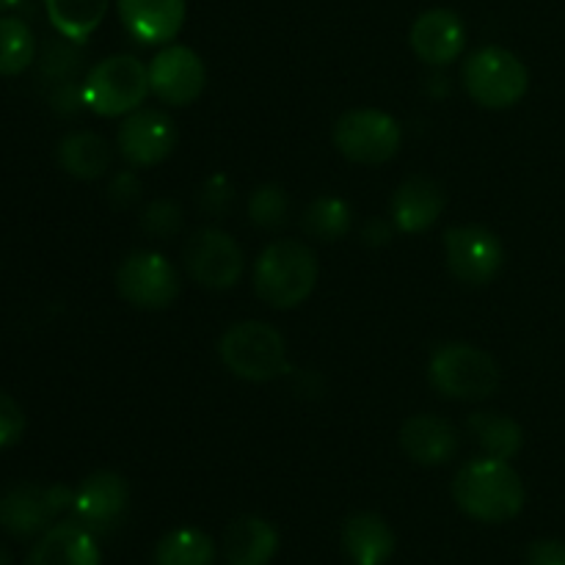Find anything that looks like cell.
Segmentation results:
<instances>
[{"mask_svg":"<svg viewBox=\"0 0 565 565\" xmlns=\"http://www.w3.org/2000/svg\"><path fill=\"white\" fill-rule=\"evenodd\" d=\"M452 500L475 522L505 524L524 511L527 489L511 463L486 456L458 469Z\"/></svg>","mask_w":565,"mask_h":565,"instance_id":"obj_1","label":"cell"},{"mask_svg":"<svg viewBox=\"0 0 565 565\" xmlns=\"http://www.w3.org/2000/svg\"><path fill=\"white\" fill-rule=\"evenodd\" d=\"M318 257L301 241L268 243L254 263V290L268 307L296 309L318 285Z\"/></svg>","mask_w":565,"mask_h":565,"instance_id":"obj_2","label":"cell"},{"mask_svg":"<svg viewBox=\"0 0 565 565\" xmlns=\"http://www.w3.org/2000/svg\"><path fill=\"white\" fill-rule=\"evenodd\" d=\"M218 356L232 375L252 384H265L290 370L285 337L263 320L230 326L218 340Z\"/></svg>","mask_w":565,"mask_h":565,"instance_id":"obj_3","label":"cell"},{"mask_svg":"<svg viewBox=\"0 0 565 565\" xmlns=\"http://www.w3.org/2000/svg\"><path fill=\"white\" fill-rule=\"evenodd\" d=\"M149 88V66L138 61L136 55H110L88 70L86 81L81 86L83 105L92 114L114 119L138 110L147 99Z\"/></svg>","mask_w":565,"mask_h":565,"instance_id":"obj_4","label":"cell"},{"mask_svg":"<svg viewBox=\"0 0 565 565\" xmlns=\"http://www.w3.org/2000/svg\"><path fill=\"white\" fill-rule=\"evenodd\" d=\"M463 88L478 105L489 110L513 108L530 88V72L524 61L500 44L480 47L463 61Z\"/></svg>","mask_w":565,"mask_h":565,"instance_id":"obj_5","label":"cell"},{"mask_svg":"<svg viewBox=\"0 0 565 565\" xmlns=\"http://www.w3.org/2000/svg\"><path fill=\"white\" fill-rule=\"evenodd\" d=\"M428 379L450 401H486L500 390V364L467 342H447L430 356Z\"/></svg>","mask_w":565,"mask_h":565,"instance_id":"obj_6","label":"cell"},{"mask_svg":"<svg viewBox=\"0 0 565 565\" xmlns=\"http://www.w3.org/2000/svg\"><path fill=\"white\" fill-rule=\"evenodd\" d=\"M401 121L379 108H353L334 125V147L359 166H384L401 149Z\"/></svg>","mask_w":565,"mask_h":565,"instance_id":"obj_7","label":"cell"},{"mask_svg":"<svg viewBox=\"0 0 565 565\" xmlns=\"http://www.w3.org/2000/svg\"><path fill=\"white\" fill-rule=\"evenodd\" d=\"M75 505L70 486L17 483L0 497V527L14 539L28 541L53 527V519Z\"/></svg>","mask_w":565,"mask_h":565,"instance_id":"obj_8","label":"cell"},{"mask_svg":"<svg viewBox=\"0 0 565 565\" xmlns=\"http://www.w3.org/2000/svg\"><path fill=\"white\" fill-rule=\"evenodd\" d=\"M116 290L136 309L158 312L180 296V276L160 252H132L116 268Z\"/></svg>","mask_w":565,"mask_h":565,"instance_id":"obj_9","label":"cell"},{"mask_svg":"<svg viewBox=\"0 0 565 565\" xmlns=\"http://www.w3.org/2000/svg\"><path fill=\"white\" fill-rule=\"evenodd\" d=\"M185 268L191 279L207 290H232L241 281L246 259L241 243L230 232L204 226L185 243Z\"/></svg>","mask_w":565,"mask_h":565,"instance_id":"obj_10","label":"cell"},{"mask_svg":"<svg viewBox=\"0 0 565 565\" xmlns=\"http://www.w3.org/2000/svg\"><path fill=\"white\" fill-rule=\"evenodd\" d=\"M447 268L463 285H489L505 265V246L491 230L478 224L452 226L445 232Z\"/></svg>","mask_w":565,"mask_h":565,"instance_id":"obj_11","label":"cell"},{"mask_svg":"<svg viewBox=\"0 0 565 565\" xmlns=\"http://www.w3.org/2000/svg\"><path fill=\"white\" fill-rule=\"evenodd\" d=\"M207 86V70L196 50L185 44H169L149 64V88L154 97L174 108L196 103Z\"/></svg>","mask_w":565,"mask_h":565,"instance_id":"obj_12","label":"cell"},{"mask_svg":"<svg viewBox=\"0 0 565 565\" xmlns=\"http://www.w3.org/2000/svg\"><path fill=\"white\" fill-rule=\"evenodd\" d=\"M116 147L121 158L136 169H152L163 163L177 147V127L169 114L158 108H138L127 114V119L116 132Z\"/></svg>","mask_w":565,"mask_h":565,"instance_id":"obj_13","label":"cell"},{"mask_svg":"<svg viewBox=\"0 0 565 565\" xmlns=\"http://www.w3.org/2000/svg\"><path fill=\"white\" fill-rule=\"evenodd\" d=\"M127 502H130V486L119 472L110 469H99V472L88 475L75 491V519L88 527L92 533L108 530L125 516Z\"/></svg>","mask_w":565,"mask_h":565,"instance_id":"obj_14","label":"cell"},{"mask_svg":"<svg viewBox=\"0 0 565 565\" xmlns=\"http://www.w3.org/2000/svg\"><path fill=\"white\" fill-rule=\"evenodd\" d=\"M408 42L428 66H450L467 47V28L452 9H428L414 20Z\"/></svg>","mask_w":565,"mask_h":565,"instance_id":"obj_15","label":"cell"},{"mask_svg":"<svg viewBox=\"0 0 565 565\" xmlns=\"http://www.w3.org/2000/svg\"><path fill=\"white\" fill-rule=\"evenodd\" d=\"M116 6L121 25L141 44L171 42L185 25V0H116Z\"/></svg>","mask_w":565,"mask_h":565,"instance_id":"obj_16","label":"cell"},{"mask_svg":"<svg viewBox=\"0 0 565 565\" xmlns=\"http://www.w3.org/2000/svg\"><path fill=\"white\" fill-rule=\"evenodd\" d=\"M445 188L430 177H408L392 196V224L403 235H423L434 230L445 213Z\"/></svg>","mask_w":565,"mask_h":565,"instance_id":"obj_17","label":"cell"},{"mask_svg":"<svg viewBox=\"0 0 565 565\" xmlns=\"http://www.w3.org/2000/svg\"><path fill=\"white\" fill-rule=\"evenodd\" d=\"M25 565H103L92 530L81 522H58L39 535Z\"/></svg>","mask_w":565,"mask_h":565,"instance_id":"obj_18","label":"cell"},{"mask_svg":"<svg viewBox=\"0 0 565 565\" xmlns=\"http://www.w3.org/2000/svg\"><path fill=\"white\" fill-rule=\"evenodd\" d=\"M401 447L419 467H445L458 452V430L450 419L417 414L403 423Z\"/></svg>","mask_w":565,"mask_h":565,"instance_id":"obj_19","label":"cell"},{"mask_svg":"<svg viewBox=\"0 0 565 565\" xmlns=\"http://www.w3.org/2000/svg\"><path fill=\"white\" fill-rule=\"evenodd\" d=\"M224 561L230 565H268L279 552V533L259 516H241L224 533Z\"/></svg>","mask_w":565,"mask_h":565,"instance_id":"obj_20","label":"cell"},{"mask_svg":"<svg viewBox=\"0 0 565 565\" xmlns=\"http://www.w3.org/2000/svg\"><path fill=\"white\" fill-rule=\"evenodd\" d=\"M342 550L353 565H386L395 555V533L379 513H356L342 527Z\"/></svg>","mask_w":565,"mask_h":565,"instance_id":"obj_21","label":"cell"},{"mask_svg":"<svg viewBox=\"0 0 565 565\" xmlns=\"http://www.w3.org/2000/svg\"><path fill=\"white\" fill-rule=\"evenodd\" d=\"M110 143L99 132L75 130L66 132L58 143V163L75 180H99L110 169Z\"/></svg>","mask_w":565,"mask_h":565,"instance_id":"obj_22","label":"cell"},{"mask_svg":"<svg viewBox=\"0 0 565 565\" xmlns=\"http://www.w3.org/2000/svg\"><path fill=\"white\" fill-rule=\"evenodd\" d=\"M108 6L110 0H44L50 25L58 31V36L75 44L92 39V33L103 25Z\"/></svg>","mask_w":565,"mask_h":565,"instance_id":"obj_23","label":"cell"},{"mask_svg":"<svg viewBox=\"0 0 565 565\" xmlns=\"http://www.w3.org/2000/svg\"><path fill=\"white\" fill-rule=\"evenodd\" d=\"M467 425L475 439H478V445L483 447L486 456L511 461V458H516L522 452L524 430L516 419L497 412H475Z\"/></svg>","mask_w":565,"mask_h":565,"instance_id":"obj_24","label":"cell"},{"mask_svg":"<svg viewBox=\"0 0 565 565\" xmlns=\"http://www.w3.org/2000/svg\"><path fill=\"white\" fill-rule=\"evenodd\" d=\"M215 541L196 527L163 535L154 546V565H213Z\"/></svg>","mask_w":565,"mask_h":565,"instance_id":"obj_25","label":"cell"},{"mask_svg":"<svg viewBox=\"0 0 565 565\" xmlns=\"http://www.w3.org/2000/svg\"><path fill=\"white\" fill-rule=\"evenodd\" d=\"M36 61V36L20 17H0V75L17 77Z\"/></svg>","mask_w":565,"mask_h":565,"instance_id":"obj_26","label":"cell"},{"mask_svg":"<svg viewBox=\"0 0 565 565\" xmlns=\"http://www.w3.org/2000/svg\"><path fill=\"white\" fill-rule=\"evenodd\" d=\"M301 226L318 241H342L353 226V207L340 196H318L303 213Z\"/></svg>","mask_w":565,"mask_h":565,"instance_id":"obj_27","label":"cell"},{"mask_svg":"<svg viewBox=\"0 0 565 565\" xmlns=\"http://www.w3.org/2000/svg\"><path fill=\"white\" fill-rule=\"evenodd\" d=\"M248 221H252L257 230L276 232L287 224V213H290V202H287V193L279 185H259L254 188L252 196L246 204Z\"/></svg>","mask_w":565,"mask_h":565,"instance_id":"obj_28","label":"cell"},{"mask_svg":"<svg viewBox=\"0 0 565 565\" xmlns=\"http://www.w3.org/2000/svg\"><path fill=\"white\" fill-rule=\"evenodd\" d=\"M182 207L174 202V199H154L141 215V230L147 232L154 241H169L177 232L182 230Z\"/></svg>","mask_w":565,"mask_h":565,"instance_id":"obj_29","label":"cell"},{"mask_svg":"<svg viewBox=\"0 0 565 565\" xmlns=\"http://www.w3.org/2000/svg\"><path fill=\"white\" fill-rule=\"evenodd\" d=\"M81 66V53L75 50V42L70 39H53V42L44 44L42 53V72L47 77H55L58 83H66Z\"/></svg>","mask_w":565,"mask_h":565,"instance_id":"obj_30","label":"cell"},{"mask_svg":"<svg viewBox=\"0 0 565 565\" xmlns=\"http://www.w3.org/2000/svg\"><path fill=\"white\" fill-rule=\"evenodd\" d=\"M235 204V188L224 174H213L199 191V207L207 215H226Z\"/></svg>","mask_w":565,"mask_h":565,"instance_id":"obj_31","label":"cell"},{"mask_svg":"<svg viewBox=\"0 0 565 565\" xmlns=\"http://www.w3.org/2000/svg\"><path fill=\"white\" fill-rule=\"evenodd\" d=\"M25 434V414H22L20 403L0 390V450H9Z\"/></svg>","mask_w":565,"mask_h":565,"instance_id":"obj_32","label":"cell"},{"mask_svg":"<svg viewBox=\"0 0 565 565\" xmlns=\"http://www.w3.org/2000/svg\"><path fill=\"white\" fill-rule=\"evenodd\" d=\"M141 193H143V185L136 177V171H119V174L110 177L108 199L116 210H130L132 204H138Z\"/></svg>","mask_w":565,"mask_h":565,"instance_id":"obj_33","label":"cell"},{"mask_svg":"<svg viewBox=\"0 0 565 565\" xmlns=\"http://www.w3.org/2000/svg\"><path fill=\"white\" fill-rule=\"evenodd\" d=\"M527 565H565V541L541 539L530 544Z\"/></svg>","mask_w":565,"mask_h":565,"instance_id":"obj_34","label":"cell"},{"mask_svg":"<svg viewBox=\"0 0 565 565\" xmlns=\"http://www.w3.org/2000/svg\"><path fill=\"white\" fill-rule=\"evenodd\" d=\"M362 237H364V243H367V246H384V243H390V237H392V226L386 224V221H370L367 226H364V232H362Z\"/></svg>","mask_w":565,"mask_h":565,"instance_id":"obj_35","label":"cell"},{"mask_svg":"<svg viewBox=\"0 0 565 565\" xmlns=\"http://www.w3.org/2000/svg\"><path fill=\"white\" fill-rule=\"evenodd\" d=\"M0 565H11V555L3 544H0Z\"/></svg>","mask_w":565,"mask_h":565,"instance_id":"obj_36","label":"cell"},{"mask_svg":"<svg viewBox=\"0 0 565 565\" xmlns=\"http://www.w3.org/2000/svg\"><path fill=\"white\" fill-rule=\"evenodd\" d=\"M17 3H22V0H0V9H14Z\"/></svg>","mask_w":565,"mask_h":565,"instance_id":"obj_37","label":"cell"}]
</instances>
